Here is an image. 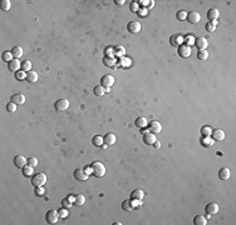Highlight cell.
I'll return each instance as SVG.
<instances>
[{"instance_id": "1", "label": "cell", "mask_w": 236, "mask_h": 225, "mask_svg": "<svg viewBox=\"0 0 236 225\" xmlns=\"http://www.w3.org/2000/svg\"><path fill=\"white\" fill-rule=\"evenodd\" d=\"M90 171H92V174L95 178H102L106 174V168L101 161H94L90 165Z\"/></svg>"}, {"instance_id": "2", "label": "cell", "mask_w": 236, "mask_h": 225, "mask_svg": "<svg viewBox=\"0 0 236 225\" xmlns=\"http://www.w3.org/2000/svg\"><path fill=\"white\" fill-rule=\"evenodd\" d=\"M90 174H92V171H90V166L89 168H78V169L74 170V173H73L74 178L77 180H82V181L87 180Z\"/></svg>"}, {"instance_id": "3", "label": "cell", "mask_w": 236, "mask_h": 225, "mask_svg": "<svg viewBox=\"0 0 236 225\" xmlns=\"http://www.w3.org/2000/svg\"><path fill=\"white\" fill-rule=\"evenodd\" d=\"M47 175L44 173H38V174H34L32 176V184L37 188V186H43L47 183Z\"/></svg>"}, {"instance_id": "4", "label": "cell", "mask_w": 236, "mask_h": 225, "mask_svg": "<svg viewBox=\"0 0 236 225\" xmlns=\"http://www.w3.org/2000/svg\"><path fill=\"white\" fill-rule=\"evenodd\" d=\"M69 108V101L67 99H58L54 103V109L57 111H65Z\"/></svg>"}, {"instance_id": "5", "label": "cell", "mask_w": 236, "mask_h": 225, "mask_svg": "<svg viewBox=\"0 0 236 225\" xmlns=\"http://www.w3.org/2000/svg\"><path fill=\"white\" fill-rule=\"evenodd\" d=\"M60 216H59V213L57 211V210H48V213H47V215H45V219H47V221L49 223V224H55V223H58V219H59Z\"/></svg>"}, {"instance_id": "6", "label": "cell", "mask_w": 236, "mask_h": 225, "mask_svg": "<svg viewBox=\"0 0 236 225\" xmlns=\"http://www.w3.org/2000/svg\"><path fill=\"white\" fill-rule=\"evenodd\" d=\"M113 84H114V78H113V75L106 74V75L102 76V79H101V85H102V86H104L106 89H108V88H111Z\"/></svg>"}, {"instance_id": "7", "label": "cell", "mask_w": 236, "mask_h": 225, "mask_svg": "<svg viewBox=\"0 0 236 225\" xmlns=\"http://www.w3.org/2000/svg\"><path fill=\"white\" fill-rule=\"evenodd\" d=\"M195 45L197 46L198 50H206V48L209 45L207 39L205 36H198V38L195 39Z\"/></svg>"}, {"instance_id": "8", "label": "cell", "mask_w": 236, "mask_h": 225, "mask_svg": "<svg viewBox=\"0 0 236 225\" xmlns=\"http://www.w3.org/2000/svg\"><path fill=\"white\" fill-rule=\"evenodd\" d=\"M182 43H183V36H182V35H180V34H173V35L170 36V44H171L172 46L178 48L180 45H182Z\"/></svg>"}, {"instance_id": "9", "label": "cell", "mask_w": 236, "mask_h": 225, "mask_svg": "<svg viewBox=\"0 0 236 225\" xmlns=\"http://www.w3.org/2000/svg\"><path fill=\"white\" fill-rule=\"evenodd\" d=\"M127 30L132 34H138L141 32V24L138 21H131V23H128V25H127Z\"/></svg>"}, {"instance_id": "10", "label": "cell", "mask_w": 236, "mask_h": 225, "mask_svg": "<svg viewBox=\"0 0 236 225\" xmlns=\"http://www.w3.org/2000/svg\"><path fill=\"white\" fill-rule=\"evenodd\" d=\"M178 55L182 58H189L191 55V48L186 44H182L178 46Z\"/></svg>"}, {"instance_id": "11", "label": "cell", "mask_w": 236, "mask_h": 225, "mask_svg": "<svg viewBox=\"0 0 236 225\" xmlns=\"http://www.w3.org/2000/svg\"><path fill=\"white\" fill-rule=\"evenodd\" d=\"M186 19L191 24H197L200 20H201V16H200V14L197 13V11H190V13H187Z\"/></svg>"}, {"instance_id": "12", "label": "cell", "mask_w": 236, "mask_h": 225, "mask_svg": "<svg viewBox=\"0 0 236 225\" xmlns=\"http://www.w3.org/2000/svg\"><path fill=\"white\" fill-rule=\"evenodd\" d=\"M148 129H149V133L158 134L162 130V125H161L160 121H151L149 125H148Z\"/></svg>"}, {"instance_id": "13", "label": "cell", "mask_w": 236, "mask_h": 225, "mask_svg": "<svg viewBox=\"0 0 236 225\" xmlns=\"http://www.w3.org/2000/svg\"><path fill=\"white\" fill-rule=\"evenodd\" d=\"M28 164V160L25 159V156H23V155H16L15 158H14V165L16 166V168H24Z\"/></svg>"}, {"instance_id": "14", "label": "cell", "mask_w": 236, "mask_h": 225, "mask_svg": "<svg viewBox=\"0 0 236 225\" xmlns=\"http://www.w3.org/2000/svg\"><path fill=\"white\" fill-rule=\"evenodd\" d=\"M8 68L10 71H19V68H21V63L19 62V59H13L11 62L8 63Z\"/></svg>"}, {"instance_id": "15", "label": "cell", "mask_w": 236, "mask_h": 225, "mask_svg": "<svg viewBox=\"0 0 236 225\" xmlns=\"http://www.w3.org/2000/svg\"><path fill=\"white\" fill-rule=\"evenodd\" d=\"M205 211L210 215H214V214H216V213H219V205H217L216 203H209L206 205V208H205Z\"/></svg>"}, {"instance_id": "16", "label": "cell", "mask_w": 236, "mask_h": 225, "mask_svg": "<svg viewBox=\"0 0 236 225\" xmlns=\"http://www.w3.org/2000/svg\"><path fill=\"white\" fill-rule=\"evenodd\" d=\"M211 135H212V139H214V140H216V141H221V140L225 139V133H223V130H221V129L212 130Z\"/></svg>"}, {"instance_id": "17", "label": "cell", "mask_w": 236, "mask_h": 225, "mask_svg": "<svg viewBox=\"0 0 236 225\" xmlns=\"http://www.w3.org/2000/svg\"><path fill=\"white\" fill-rule=\"evenodd\" d=\"M10 100L13 101V103H15V104H19V105H21V104H24V103H25V96H24L21 93H18V94L11 95Z\"/></svg>"}, {"instance_id": "18", "label": "cell", "mask_w": 236, "mask_h": 225, "mask_svg": "<svg viewBox=\"0 0 236 225\" xmlns=\"http://www.w3.org/2000/svg\"><path fill=\"white\" fill-rule=\"evenodd\" d=\"M155 141H156V134H153V133H144V135H143V143L144 144L152 145Z\"/></svg>"}, {"instance_id": "19", "label": "cell", "mask_w": 236, "mask_h": 225, "mask_svg": "<svg viewBox=\"0 0 236 225\" xmlns=\"http://www.w3.org/2000/svg\"><path fill=\"white\" fill-rule=\"evenodd\" d=\"M103 141H104L107 145H113L114 143H116V135H114V134H112V133H108V134H106V135H104Z\"/></svg>"}, {"instance_id": "20", "label": "cell", "mask_w": 236, "mask_h": 225, "mask_svg": "<svg viewBox=\"0 0 236 225\" xmlns=\"http://www.w3.org/2000/svg\"><path fill=\"white\" fill-rule=\"evenodd\" d=\"M144 196V191L141 189H136L131 193V199H136V200H142Z\"/></svg>"}, {"instance_id": "21", "label": "cell", "mask_w": 236, "mask_h": 225, "mask_svg": "<svg viewBox=\"0 0 236 225\" xmlns=\"http://www.w3.org/2000/svg\"><path fill=\"white\" fill-rule=\"evenodd\" d=\"M219 178L221 180H227L230 178V170H229V168H221L219 170Z\"/></svg>"}, {"instance_id": "22", "label": "cell", "mask_w": 236, "mask_h": 225, "mask_svg": "<svg viewBox=\"0 0 236 225\" xmlns=\"http://www.w3.org/2000/svg\"><path fill=\"white\" fill-rule=\"evenodd\" d=\"M10 51H11V54H13V58H14V59L21 58L23 54H24V53H23V49H21V46H14Z\"/></svg>"}, {"instance_id": "23", "label": "cell", "mask_w": 236, "mask_h": 225, "mask_svg": "<svg viewBox=\"0 0 236 225\" xmlns=\"http://www.w3.org/2000/svg\"><path fill=\"white\" fill-rule=\"evenodd\" d=\"M27 80L28 83H37L38 81V73L35 71H28L27 73Z\"/></svg>"}, {"instance_id": "24", "label": "cell", "mask_w": 236, "mask_h": 225, "mask_svg": "<svg viewBox=\"0 0 236 225\" xmlns=\"http://www.w3.org/2000/svg\"><path fill=\"white\" fill-rule=\"evenodd\" d=\"M193 224L195 225H206L207 224V219L202 216V215H196L193 218Z\"/></svg>"}, {"instance_id": "25", "label": "cell", "mask_w": 236, "mask_h": 225, "mask_svg": "<svg viewBox=\"0 0 236 225\" xmlns=\"http://www.w3.org/2000/svg\"><path fill=\"white\" fill-rule=\"evenodd\" d=\"M219 15H220V13H219V10H217V9H210L207 11V18H209L211 21L216 20L217 18H219Z\"/></svg>"}, {"instance_id": "26", "label": "cell", "mask_w": 236, "mask_h": 225, "mask_svg": "<svg viewBox=\"0 0 236 225\" xmlns=\"http://www.w3.org/2000/svg\"><path fill=\"white\" fill-rule=\"evenodd\" d=\"M136 125L138 126V128H146L147 125H148V120L144 118V117H138L137 119H136Z\"/></svg>"}, {"instance_id": "27", "label": "cell", "mask_w": 236, "mask_h": 225, "mask_svg": "<svg viewBox=\"0 0 236 225\" xmlns=\"http://www.w3.org/2000/svg\"><path fill=\"white\" fill-rule=\"evenodd\" d=\"M84 203H86V196H84L83 194H78V195L74 196V202H73L74 205L81 206V205H83Z\"/></svg>"}, {"instance_id": "28", "label": "cell", "mask_w": 236, "mask_h": 225, "mask_svg": "<svg viewBox=\"0 0 236 225\" xmlns=\"http://www.w3.org/2000/svg\"><path fill=\"white\" fill-rule=\"evenodd\" d=\"M106 92H107L106 88L102 86V85H97V86H94V89H93V93H94L97 96H102Z\"/></svg>"}, {"instance_id": "29", "label": "cell", "mask_w": 236, "mask_h": 225, "mask_svg": "<svg viewBox=\"0 0 236 225\" xmlns=\"http://www.w3.org/2000/svg\"><path fill=\"white\" fill-rule=\"evenodd\" d=\"M124 54H126V49H124L123 46L118 45V46L114 48V55H117V56H119V58H123Z\"/></svg>"}, {"instance_id": "30", "label": "cell", "mask_w": 236, "mask_h": 225, "mask_svg": "<svg viewBox=\"0 0 236 225\" xmlns=\"http://www.w3.org/2000/svg\"><path fill=\"white\" fill-rule=\"evenodd\" d=\"M116 59H114L113 56H104L103 59V64L106 66H114V64H116Z\"/></svg>"}, {"instance_id": "31", "label": "cell", "mask_w": 236, "mask_h": 225, "mask_svg": "<svg viewBox=\"0 0 236 225\" xmlns=\"http://www.w3.org/2000/svg\"><path fill=\"white\" fill-rule=\"evenodd\" d=\"M1 59L4 60L5 63H9V62H11L14 58H13V54H11V51H4L3 54H1Z\"/></svg>"}, {"instance_id": "32", "label": "cell", "mask_w": 236, "mask_h": 225, "mask_svg": "<svg viewBox=\"0 0 236 225\" xmlns=\"http://www.w3.org/2000/svg\"><path fill=\"white\" fill-rule=\"evenodd\" d=\"M103 138L99 136V135H94L93 139H92V144L94 145V147H101L102 144H103Z\"/></svg>"}, {"instance_id": "33", "label": "cell", "mask_w": 236, "mask_h": 225, "mask_svg": "<svg viewBox=\"0 0 236 225\" xmlns=\"http://www.w3.org/2000/svg\"><path fill=\"white\" fill-rule=\"evenodd\" d=\"M216 20H214V21H210V23H207L206 25H205V29L207 30L209 33H214L215 30H216Z\"/></svg>"}, {"instance_id": "34", "label": "cell", "mask_w": 236, "mask_h": 225, "mask_svg": "<svg viewBox=\"0 0 236 225\" xmlns=\"http://www.w3.org/2000/svg\"><path fill=\"white\" fill-rule=\"evenodd\" d=\"M202 145H203V147H206V148L212 147V145H214V139H211L210 136H203V139H202Z\"/></svg>"}, {"instance_id": "35", "label": "cell", "mask_w": 236, "mask_h": 225, "mask_svg": "<svg viewBox=\"0 0 236 225\" xmlns=\"http://www.w3.org/2000/svg\"><path fill=\"white\" fill-rule=\"evenodd\" d=\"M33 166H29V165H25V166H24L23 168V175L24 176H27V178H28V176H33Z\"/></svg>"}, {"instance_id": "36", "label": "cell", "mask_w": 236, "mask_h": 225, "mask_svg": "<svg viewBox=\"0 0 236 225\" xmlns=\"http://www.w3.org/2000/svg\"><path fill=\"white\" fill-rule=\"evenodd\" d=\"M211 133H212V129L209 125H205L201 128V134L203 136H211Z\"/></svg>"}, {"instance_id": "37", "label": "cell", "mask_w": 236, "mask_h": 225, "mask_svg": "<svg viewBox=\"0 0 236 225\" xmlns=\"http://www.w3.org/2000/svg\"><path fill=\"white\" fill-rule=\"evenodd\" d=\"M209 58V51L207 50H198L197 53V59L198 60H206Z\"/></svg>"}, {"instance_id": "38", "label": "cell", "mask_w": 236, "mask_h": 225, "mask_svg": "<svg viewBox=\"0 0 236 225\" xmlns=\"http://www.w3.org/2000/svg\"><path fill=\"white\" fill-rule=\"evenodd\" d=\"M186 18H187V11H185V10H180L178 13L176 14V19L180 20V21L186 20Z\"/></svg>"}, {"instance_id": "39", "label": "cell", "mask_w": 236, "mask_h": 225, "mask_svg": "<svg viewBox=\"0 0 236 225\" xmlns=\"http://www.w3.org/2000/svg\"><path fill=\"white\" fill-rule=\"evenodd\" d=\"M0 5H1V9L4 11H8L11 7V3H10V0H1V1H0Z\"/></svg>"}, {"instance_id": "40", "label": "cell", "mask_w": 236, "mask_h": 225, "mask_svg": "<svg viewBox=\"0 0 236 225\" xmlns=\"http://www.w3.org/2000/svg\"><path fill=\"white\" fill-rule=\"evenodd\" d=\"M15 79H16V80H24V79H27V73L25 71H16L15 73Z\"/></svg>"}, {"instance_id": "41", "label": "cell", "mask_w": 236, "mask_h": 225, "mask_svg": "<svg viewBox=\"0 0 236 225\" xmlns=\"http://www.w3.org/2000/svg\"><path fill=\"white\" fill-rule=\"evenodd\" d=\"M21 69H23V71H30V69H32V63H30L29 60L23 62L21 63Z\"/></svg>"}, {"instance_id": "42", "label": "cell", "mask_w": 236, "mask_h": 225, "mask_svg": "<svg viewBox=\"0 0 236 225\" xmlns=\"http://www.w3.org/2000/svg\"><path fill=\"white\" fill-rule=\"evenodd\" d=\"M7 110H8V113H15L16 111V104L13 103V101L8 103V104H7Z\"/></svg>"}, {"instance_id": "43", "label": "cell", "mask_w": 236, "mask_h": 225, "mask_svg": "<svg viewBox=\"0 0 236 225\" xmlns=\"http://www.w3.org/2000/svg\"><path fill=\"white\" fill-rule=\"evenodd\" d=\"M122 209L124 211H128V210H132V204H131V200H124V202L122 203Z\"/></svg>"}, {"instance_id": "44", "label": "cell", "mask_w": 236, "mask_h": 225, "mask_svg": "<svg viewBox=\"0 0 236 225\" xmlns=\"http://www.w3.org/2000/svg\"><path fill=\"white\" fill-rule=\"evenodd\" d=\"M28 165L29 166H37L38 165V159L37 158H34V156H30V158H28Z\"/></svg>"}, {"instance_id": "45", "label": "cell", "mask_w": 236, "mask_h": 225, "mask_svg": "<svg viewBox=\"0 0 236 225\" xmlns=\"http://www.w3.org/2000/svg\"><path fill=\"white\" fill-rule=\"evenodd\" d=\"M129 9L132 13H137L138 10H140V5H138V1H132L131 5H129Z\"/></svg>"}, {"instance_id": "46", "label": "cell", "mask_w": 236, "mask_h": 225, "mask_svg": "<svg viewBox=\"0 0 236 225\" xmlns=\"http://www.w3.org/2000/svg\"><path fill=\"white\" fill-rule=\"evenodd\" d=\"M104 54H106V56H113L114 48H106V49H104Z\"/></svg>"}, {"instance_id": "47", "label": "cell", "mask_w": 236, "mask_h": 225, "mask_svg": "<svg viewBox=\"0 0 236 225\" xmlns=\"http://www.w3.org/2000/svg\"><path fill=\"white\" fill-rule=\"evenodd\" d=\"M44 188L43 186H37L35 188V194H37V195H39V196H41V195H44Z\"/></svg>"}, {"instance_id": "48", "label": "cell", "mask_w": 236, "mask_h": 225, "mask_svg": "<svg viewBox=\"0 0 236 225\" xmlns=\"http://www.w3.org/2000/svg\"><path fill=\"white\" fill-rule=\"evenodd\" d=\"M121 65H122V66H129L131 65V60L123 56L122 59H121Z\"/></svg>"}, {"instance_id": "49", "label": "cell", "mask_w": 236, "mask_h": 225, "mask_svg": "<svg viewBox=\"0 0 236 225\" xmlns=\"http://www.w3.org/2000/svg\"><path fill=\"white\" fill-rule=\"evenodd\" d=\"M193 44H195V38H193V36H187V38H186V45H193Z\"/></svg>"}, {"instance_id": "50", "label": "cell", "mask_w": 236, "mask_h": 225, "mask_svg": "<svg viewBox=\"0 0 236 225\" xmlns=\"http://www.w3.org/2000/svg\"><path fill=\"white\" fill-rule=\"evenodd\" d=\"M131 204H132V208H136V206H141V200H136V199H132L131 200Z\"/></svg>"}, {"instance_id": "51", "label": "cell", "mask_w": 236, "mask_h": 225, "mask_svg": "<svg viewBox=\"0 0 236 225\" xmlns=\"http://www.w3.org/2000/svg\"><path fill=\"white\" fill-rule=\"evenodd\" d=\"M58 213H59V216H62V218H67V215H68V210H67L65 208L60 209Z\"/></svg>"}, {"instance_id": "52", "label": "cell", "mask_w": 236, "mask_h": 225, "mask_svg": "<svg viewBox=\"0 0 236 225\" xmlns=\"http://www.w3.org/2000/svg\"><path fill=\"white\" fill-rule=\"evenodd\" d=\"M138 13H140V15L144 16V15L147 14V9H146V8H142V9H140V10H138Z\"/></svg>"}, {"instance_id": "53", "label": "cell", "mask_w": 236, "mask_h": 225, "mask_svg": "<svg viewBox=\"0 0 236 225\" xmlns=\"http://www.w3.org/2000/svg\"><path fill=\"white\" fill-rule=\"evenodd\" d=\"M153 5H155V1H153V0H151V1H149V4H148V7H147L146 9H151V8L153 7Z\"/></svg>"}, {"instance_id": "54", "label": "cell", "mask_w": 236, "mask_h": 225, "mask_svg": "<svg viewBox=\"0 0 236 225\" xmlns=\"http://www.w3.org/2000/svg\"><path fill=\"white\" fill-rule=\"evenodd\" d=\"M153 145H155V148H160V147H161V143H160V141H157V140H156V141H155V143H153Z\"/></svg>"}, {"instance_id": "55", "label": "cell", "mask_w": 236, "mask_h": 225, "mask_svg": "<svg viewBox=\"0 0 236 225\" xmlns=\"http://www.w3.org/2000/svg\"><path fill=\"white\" fill-rule=\"evenodd\" d=\"M114 3H116V4H119V5H122V4H124L126 1H124V0H116Z\"/></svg>"}]
</instances>
